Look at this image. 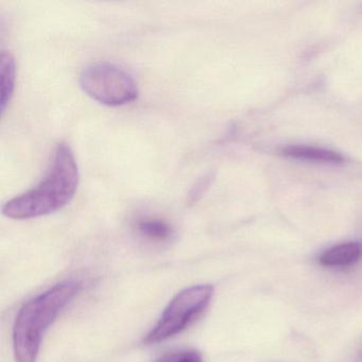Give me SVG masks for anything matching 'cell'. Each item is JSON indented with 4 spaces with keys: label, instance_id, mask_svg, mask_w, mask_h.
I'll return each instance as SVG.
<instances>
[{
    "label": "cell",
    "instance_id": "3957f363",
    "mask_svg": "<svg viewBox=\"0 0 362 362\" xmlns=\"http://www.w3.org/2000/svg\"><path fill=\"white\" fill-rule=\"evenodd\" d=\"M213 296L214 287L211 285L192 286L177 293L148 332L144 343L156 344L185 330L204 313Z\"/></svg>",
    "mask_w": 362,
    "mask_h": 362
},
{
    "label": "cell",
    "instance_id": "277c9868",
    "mask_svg": "<svg viewBox=\"0 0 362 362\" xmlns=\"http://www.w3.org/2000/svg\"><path fill=\"white\" fill-rule=\"evenodd\" d=\"M79 82L86 95L107 107L129 105L139 97V86L132 76L113 63L88 65L82 71Z\"/></svg>",
    "mask_w": 362,
    "mask_h": 362
},
{
    "label": "cell",
    "instance_id": "6da1fadb",
    "mask_svg": "<svg viewBox=\"0 0 362 362\" xmlns=\"http://www.w3.org/2000/svg\"><path fill=\"white\" fill-rule=\"evenodd\" d=\"M79 180L74 152L67 144H59L44 179L28 192L6 203L4 215L25 220L56 213L73 200Z\"/></svg>",
    "mask_w": 362,
    "mask_h": 362
},
{
    "label": "cell",
    "instance_id": "8992f818",
    "mask_svg": "<svg viewBox=\"0 0 362 362\" xmlns=\"http://www.w3.org/2000/svg\"><path fill=\"white\" fill-rule=\"evenodd\" d=\"M283 154L296 160H315L330 164H340L344 162V158L338 152L311 146H289L284 148Z\"/></svg>",
    "mask_w": 362,
    "mask_h": 362
},
{
    "label": "cell",
    "instance_id": "7a4b0ae2",
    "mask_svg": "<svg viewBox=\"0 0 362 362\" xmlns=\"http://www.w3.org/2000/svg\"><path fill=\"white\" fill-rule=\"evenodd\" d=\"M81 287L79 281H62L35 296L21 308L13 326L16 362L37 361L44 334L79 293Z\"/></svg>",
    "mask_w": 362,
    "mask_h": 362
},
{
    "label": "cell",
    "instance_id": "ba28073f",
    "mask_svg": "<svg viewBox=\"0 0 362 362\" xmlns=\"http://www.w3.org/2000/svg\"><path fill=\"white\" fill-rule=\"evenodd\" d=\"M0 76H1V111L5 112L6 107L11 100L14 88H16V61L10 54H1Z\"/></svg>",
    "mask_w": 362,
    "mask_h": 362
},
{
    "label": "cell",
    "instance_id": "30bf717a",
    "mask_svg": "<svg viewBox=\"0 0 362 362\" xmlns=\"http://www.w3.org/2000/svg\"><path fill=\"white\" fill-rule=\"evenodd\" d=\"M214 175L211 173L201 177L196 183L194 184L188 192L187 203L189 205L196 204L198 201L203 198L207 190L211 187V182H213Z\"/></svg>",
    "mask_w": 362,
    "mask_h": 362
},
{
    "label": "cell",
    "instance_id": "52a82bcc",
    "mask_svg": "<svg viewBox=\"0 0 362 362\" xmlns=\"http://www.w3.org/2000/svg\"><path fill=\"white\" fill-rule=\"evenodd\" d=\"M135 228L139 236L152 243H166L175 234L173 226L158 218H141L135 223Z\"/></svg>",
    "mask_w": 362,
    "mask_h": 362
},
{
    "label": "cell",
    "instance_id": "8fae6325",
    "mask_svg": "<svg viewBox=\"0 0 362 362\" xmlns=\"http://www.w3.org/2000/svg\"><path fill=\"white\" fill-rule=\"evenodd\" d=\"M360 362H362V351L361 353H360Z\"/></svg>",
    "mask_w": 362,
    "mask_h": 362
},
{
    "label": "cell",
    "instance_id": "9c48e42d",
    "mask_svg": "<svg viewBox=\"0 0 362 362\" xmlns=\"http://www.w3.org/2000/svg\"><path fill=\"white\" fill-rule=\"evenodd\" d=\"M154 362H204V360L199 351L194 349H181L164 354Z\"/></svg>",
    "mask_w": 362,
    "mask_h": 362
},
{
    "label": "cell",
    "instance_id": "5b68a950",
    "mask_svg": "<svg viewBox=\"0 0 362 362\" xmlns=\"http://www.w3.org/2000/svg\"><path fill=\"white\" fill-rule=\"evenodd\" d=\"M361 257V243L351 241L326 250L320 256L319 262L322 266L325 267H349L359 262Z\"/></svg>",
    "mask_w": 362,
    "mask_h": 362
}]
</instances>
